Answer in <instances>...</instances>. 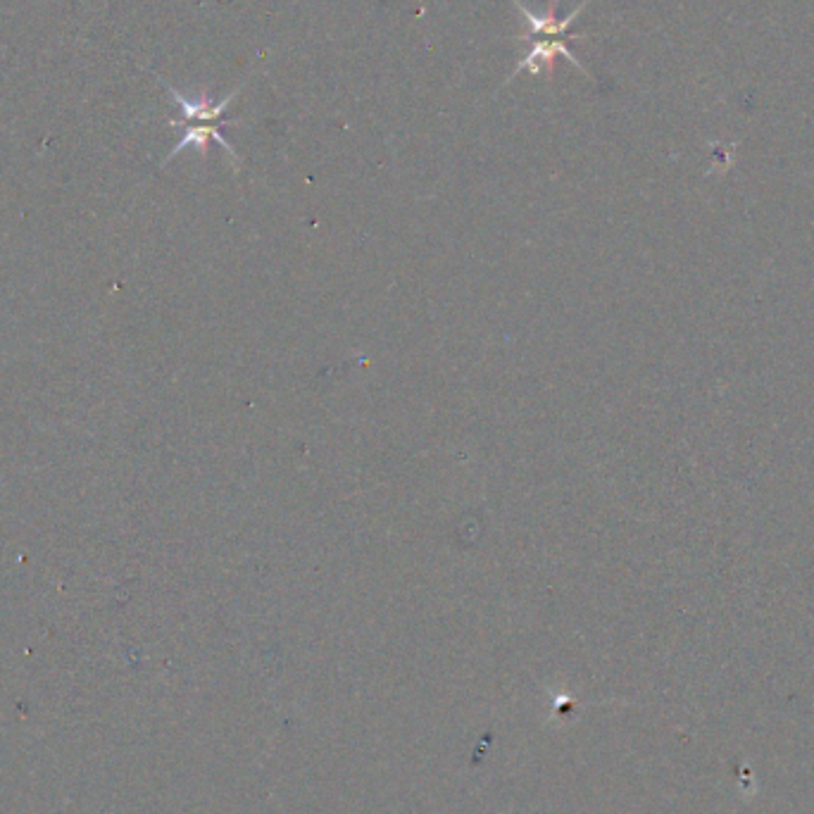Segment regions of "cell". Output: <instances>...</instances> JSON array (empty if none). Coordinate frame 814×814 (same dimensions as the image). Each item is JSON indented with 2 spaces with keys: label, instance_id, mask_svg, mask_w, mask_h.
I'll list each match as a JSON object with an SVG mask.
<instances>
[{
  "label": "cell",
  "instance_id": "obj_4",
  "mask_svg": "<svg viewBox=\"0 0 814 814\" xmlns=\"http://www.w3.org/2000/svg\"><path fill=\"white\" fill-rule=\"evenodd\" d=\"M224 124H239V120H227V122H219V124H181L179 129H184V136H181V141L177 143V146H174L172 153L167 155L165 162H169V160L174 158V155L181 153V150L189 148V146L200 148V153L205 155V148H208V141H217L219 146L227 150L231 158L239 160V155H236V150L231 148V143H229L227 139H224L222 131H219V129L224 127Z\"/></svg>",
  "mask_w": 814,
  "mask_h": 814
},
{
  "label": "cell",
  "instance_id": "obj_3",
  "mask_svg": "<svg viewBox=\"0 0 814 814\" xmlns=\"http://www.w3.org/2000/svg\"><path fill=\"white\" fill-rule=\"evenodd\" d=\"M512 3L517 5V10L522 12L524 15V20L529 22V27H531V36H555V39H567V29H569V24H572L576 17L581 15V10L586 8L588 3H591V0H584V3L579 5V8H574L572 12H569L567 17H557V3L555 0H550L548 3V10L546 12H541V15H538V12H531L527 5L522 3V0H512ZM531 36H524L522 41H529Z\"/></svg>",
  "mask_w": 814,
  "mask_h": 814
},
{
  "label": "cell",
  "instance_id": "obj_1",
  "mask_svg": "<svg viewBox=\"0 0 814 814\" xmlns=\"http://www.w3.org/2000/svg\"><path fill=\"white\" fill-rule=\"evenodd\" d=\"M158 81L162 86H165L167 93L172 96V100L177 103V108L181 112L179 120L169 122V127H181V124H219V122H227V120H222L224 110L229 108L231 100L239 98V93L243 89V86H239V89H236L234 93H229L227 98L215 103V100H212L208 93H200L196 100H191V98H186L184 93H179L177 89H174V86H169L165 79L158 77Z\"/></svg>",
  "mask_w": 814,
  "mask_h": 814
},
{
  "label": "cell",
  "instance_id": "obj_2",
  "mask_svg": "<svg viewBox=\"0 0 814 814\" xmlns=\"http://www.w3.org/2000/svg\"><path fill=\"white\" fill-rule=\"evenodd\" d=\"M557 58H567L569 62H572L574 67H579V70L584 72L586 77H591V74H588L586 67L581 65V60L576 58V55L572 53V50L567 48L565 39H536L534 43H531V50H529V53H527V58H522V60H519V65L515 67V72L510 74V79H507L505 84H510V81L515 79L517 74L522 72V70H527V72H531V74H541V72H546V77H548V79H553V72H555V62H557Z\"/></svg>",
  "mask_w": 814,
  "mask_h": 814
}]
</instances>
